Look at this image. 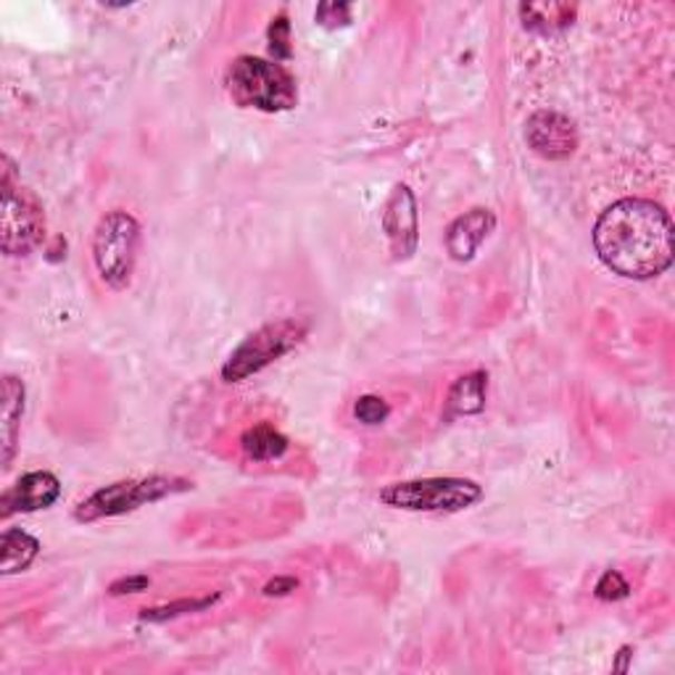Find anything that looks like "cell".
<instances>
[{
	"label": "cell",
	"mask_w": 675,
	"mask_h": 675,
	"mask_svg": "<svg viewBox=\"0 0 675 675\" xmlns=\"http://www.w3.org/2000/svg\"><path fill=\"white\" fill-rule=\"evenodd\" d=\"M673 235V219L663 206L646 198H623L596 219L594 248L615 275L652 280L671 270Z\"/></svg>",
	"instance_id": "6da1fadb"
},
{
	"label": "cell",
	"mask_w": 675,
	"mask_h": 675,
	"mask_svg": "<svg viewBox=\"0 0 675 675\" xmlns=\"http://www.w3.org/2000/svg\"><path fill=\"white\" fill-rule=\"evenodd\" d=\"M225 85L229 98L243 109L283 114L299 104V85L291 71L283 63L256 56H238L229 63Z\"/></svg>",
	"instance_id": "7a4b0ae2"
},
{
	"label": "cell",
	"mask_w": 675,
	"mask_h": 675,
	"mask_svg": "<svg viewBox=\"0 0 675 675\" xmlns=\"http://www.w3.org/2000/svg\"><path fill=\"white\" fill-rule=\"evenodd\" d=\"M138 251L140 225L133 214L114 209L98 219L92 233V262L111 291H125L133 283Z\"/></svg>",
	"instance_id": "3957f363"
},
{
	"label": "cell",
	"mask_w": 675,
	"mask_h": 675,
	"mask_svg": "<svg viewBox=\"0 0 675 675\" xmlns=\"http://www.w3.org/2000/svg\"><path fill=\"white\" fill-rule=\"evenodd\" d=\"M3 206H0V248L6 256H27L46 238V212L32 190L13 183V164L3 156Z\"/></svg>",
	"instance_id": "277c9868"
},
{
	"label": "cell",
	"mask_w": 675,
	"mask_h": 675,
	"mask_svg": "<svg viewBox=\"0 0 675 675\" xmlns=\"http://www.w3.org/2000/svg\"><path fill=\"white\" fill-rule=\"evenodd\" d=\"M306 333L309 322L304 320L285 317L277 322H267V325L254 330V333L227 356V362L222 364V380H225V383H241V380H248L251 375H256V372L267 370L277 359L291 354V351L304 341Z\"/></svg>",
	"instance_id": "5b68a950"
},
{
	"label": "cell",
	"mask_w": 675,
	"mask_h": 675,
	"mask_svg": "<svg viewBox=\"0 0 675 675\" xmlns=\"http://www.w3.org/2000/svg\"><path fill=\"white\" fill-rule=\"evenodd\" d=\"M483 499V488L467 478H422L393 483L380 491L385 507L404 512H462Z\"/></svg>",
	"instance_id": "8992f818"
},
{
	"label": "cell",
	"mask_w": 675,
	"mask_h": 675,
	"mask_svg": "<svg viewBox=\"0 0 675 675\" xmlns=\"http://www.w3.org/2000/svg\"><path fill=\"white\" fill-rule=\"evenodd\" d=\"M190 483L183 478L169 476H150L143 480H119V483L98 488L88 499L80 501L75 509L77 522H96L104 517H119L127 512H135L138 507L154 505L172 497V493L188 491Z\"/></svg>",
	"instance_id": "52a82bcc"
},
{
	"label": "cell",
	"mask_w": 675,
	"mask_h": 675,
	"mask_svg": "<svg viewBox=\"0 0 675 675\" xmlns=\"http://www.w3.org/2000/svg\"><path fill=\"white\" fill-rule=\"evenodd\" d=\"M380 225H383L393 258L397 262L412 258L420 241V212L418 198L409 190V185H393L391 196H388L383 206V214H380Z\"/></svg>",
	"instance_id": "ba28073f"
},
{
	"label": "cell",
	"mask_w": 675,
	"mask_h": 675,
	"mask_svg": "<svg viewBox=\"0 0 675 675\" xmlns=\"http://www.w3.org/2000/svg\"><path fill=\"white\" fill-rule=\"evenodd\" d=\"M526 143L547 162H565L578 148V127L567 114L541 109L526 121Z\"/></svg>",
	"instance_id": "9c48e42d"
},
{
	"label": "cell",
	"mask_w": 675,
	"mask_h": 675,
	"mask_svg": "<svg viewBox=\"0 0 675 675\" xmlns=\"http://www.w3.org/2000/svg\"><path fill=\"white\" fill-rule=\"evenodd\" d=\"M61 497V483L53 472H27L13 483L9 491L0 497V517L9 520V517L19 512H38V509H48L56 505V499Z\"/></svg>",
	"instance_id": "30bf717a"
},
{
	"label": "cell",
	"mask_w": 675,
	"mask_h": 675,
	"mask_svg": "<svg viewBox=\"0 0 675 675\" xmlns=\"http://www.w3.org/2000/svg\"><path fill=\"white\" fill-rule=\"evenodd\" d=\"M497 229V214L483 206L464 212L447 229V251L454 262H472L478 248L488 241V235Z\"/></svg>",
	"instance_id": "8fae6325"
},
{
	"label": "cell",
	"mask_w": 675,
	"mask_h": 675,
	"mask_svg": "<svg viewBox=\"0 0 675 675\" xmlns=\"http://www.w3.org/2000/svg\"><path fill=\"white\" fill-rule=\"evenodd\" d=\"M25 383L19 378L6 375L3 378V420H0V438H3V467L9 470L17 454V441H19V425L21 414H25Z\"/></svg>",
	"instance_id": "7c38bea8"
},
{
	"label": "cell",
	"mask_w": 675,
	"mask_h": 675,
	"mask_svg": "<svg viewBox=\"0 0 675 675\" xmlns=\"http://www.w3.org/2000/svg\"><path fill=\"white\" fill-rule=\"evenodd\" d=\"M522 27L538 35H557L573 27L578 9L565 3H522L520 9Z\"/></svg>",
	"instance_id": "4fadbf2b"
},
{
	"label": "cell",
	"mask_w": 675,
	"mask_h": 675,
	"mask_svg": "<svg viewBox=\"0 0 675 675\" xmlns=\"http://www.w3.org/2000/svg\"><path fill=\"white\" fill-rule=\"evenodd\" d=\"M486 391H488V375L483 370L470 372L454 380V385L449 388L447 407L449 414L457 418H470V414H480L486 409Z\"/></svg>",
	"instance_id": "5bb4252c"
},
{
	"label": "cell",
	"mask_w": 675,
	"mask_h": 675,
	"mask_svg": "<svg viewBox=\"0 0 675 675\" xmlns=\"http://www.w3.org/2000/svg\"><path fill=\"white\" fill-rule=\"evenodd\" d=\"M0 573L3 576H13V573L27 570L40 555V541L25 530L9 528L0 541Z\"/></svg>",
	"instance_id": "9a60e30c"
},
{
	"label": "cell",
	"mask_w": 675,
	"mask_h": 675,
	"mask_svg": "<svg viewBox=\"0 0 675 675\" xmlns=\"http://www.w3.org/2000/svg\"><path fill=\"white\" fill-rule=\"evenodd\" d=\"M241 447L254 462H270L288 451V438L272 425H254L241 436Z\"/></svg>",
	"instance_id": "2e32d148"
},
{
	"label": "cell",
	"mask_w": 675,
	"mask_h": 675,
	"mask_svg": "<svg viewBox=\"0 0 675 675\" xmlns=\"http://www.w3.org/2000/svg\"><path fill=\"white\" fill-rule=\"evenodd\" d=\"M217 601H219V594L204 596V599H179V601H172V605H164V607L143 609L140 620H146V623H167V620H172V617H179V615L204 613V609H209L212 605H217Z\"/></svg>",
	"instance_id": "e0dca14e"
},
{
	"label": "cell",
	"mask_w": 675,
	"mask_h": 675,
	"mask_svg": "<svg viewBox=\"0 0 675 675\" xmlns=\"http://www.w3.org/2000/svg\"><path fill=\"white\" fill-rule=\"evenodd\" d=\"M267 40H270V53L272 59H275L277 63L280 61H288L293 56V48H291V21L285 13H280V17L272 19L270 30H267Z\"/></svg>",
	"instance_id": "ac0fdd59"
},
{
	"label": "cell",
	"mask_w": 675,
	"mask_h": 675,
	"mask_svg": "<svg viewBox=\"0 0 675 675\" xmlns=\"http://www.w3.org/2000/svg\"><path fill=\"white\" fill-rule=\"evenodd\" d=\"M354 414L362 425H383V422L388 420V414H391V407H388L385 399L368 393V397L356 399Z\"/></svg>",
	"instance_id": "d6986e66"
},
{
	"label": "cell",
	"mask_w": 675,
	"mask_h": 675,
	"mask_svg": "<svg viewBox=\"0 0 675 675\" xmlns=\"http://www.w3.org/2000/svg\"><path fill=\"white\" fill-rule=\"evenodd\" d=\"M628 594H630L628 580L623 578V573H617V570H607L594 586V596L599 601H620V599H626Z\"/></svg>",
	"instance_id": "ffe728a7"
},
{
	"label": "cell",
	"mask_w": 675,
	"mask_h": 675,
	"mask_svg": "<svg viewBox=\"0 0 675 675\" xmlns=\"http://www.w3.org/2000/svg\"><path fill=\"white\" fill-rule=\"evenodd\" d=\"M314 19H317L320 27L325 30H338V27H346L351 21V6L349 3H320L317 11H314Z\"/></svg>",
	"instance_id": "44dd1931"
},
{
	"label": "cell",
	"mask_w": 675,
	"mask_h": 675,
	"mask_svg": "<svg viewBox=\"0 0 675 675\" xmlns=\"http://www.w3.org/2000/svg\"><path fill=\"white\" fill-rule=\"evenodd\" d=\"M148 586H150V578H148V576H129V578L114 580V584L109 586V594H111V596L138 594V591H146Z\"/></svg>",
	"instance_id": "7402d4cb"
},
{
	"label": "cell",
	"mask_w": 675,
	"mask_h": 675,
	"mask_svg": "<svg viewBox=\"0 0 675 675\" xmlns=\"http://www.w3.org/2000/svg\"><path fill=\"white\" fill-rule=\"evenodd\" d=\"M296 588H299V578L277 576L264 586V596H288L291 591H296Z\"/></svg>",
	"instance_id": "603a6c76"
},
{
	"label": "cell",
	"mask_w": 675,
	"mask_h": 675,
	"mask_svg": "<svg viewBox=\"0 0 675 675\" xmlns=\"http://www.w3.org/2000/svg\"><path fill=\"white\" fill-rule=\"evenodd\" d=\"M630 652H634V649H630V646H623V649H620V663H615V671H628V657H634V655H630Z\"/></svg>",
	"instance_id": "cb8c5ba5"
}]
</instances>
